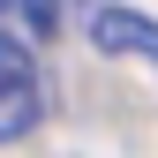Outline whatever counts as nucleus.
<instances>
[{
  "label": "nucleus",
  "mask_w": 158,
  "mask_h": 158,
  "mask_svg": "<svg viewBox=\"0 0 158 158\" xmlns=\"http://www.w3.org/2000/svg\"><path fill=\"white\" fill-rule=\"evenodd\" d=\"M45 121V75H38V53L15 30H0V143H23V135Z\"/></svg>",
  "instance_id": "nucleus-1"
},
{
  "label": "nucleus",
  "mask_w": 158,
  "mask_h": 158,
  "mask_svg": "<svg viewBox=\"0 0 158 158\" xmlns=\"http://www.w3.org/2000/svg\"><path fill=\"white\" fill-rule=\"evenodd\" d=\"M90 45L158 68V15H143V8H90Z\"/></svg>",
  "instance_id": "nucleus-2"
}]
</instances>
